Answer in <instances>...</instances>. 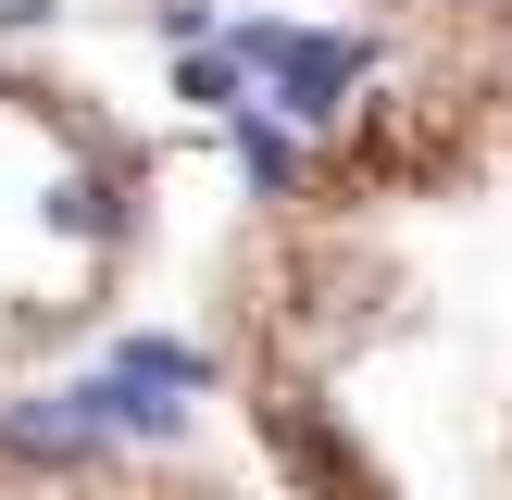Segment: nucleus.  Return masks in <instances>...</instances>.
<instances>
[{
  "label": "nucleus",
  "instance_id": "f257e3e1",
  "mask_svg": "<svg viewBox=\"0 0 512 500\" xmlns=\"http://www.w3.org/2000/svg\"><path fill=\"white\" fill-rule=\"evenodd\" d=\"M263 425H275V463H288L300 488H325V500H388V488H375V463H363V450H350L338 425L313 413V400H275Z\"/></svg>",
  "mask_w": 512,
  "mask_h": 500
},
{
  "label": "nucleus",
  "instance_id": "7ed1b4c3",
  "mask_svg": "<svg viewBox=\"0 0 512 500\" xmlns=\"http://www.w3.org/2000/svg\"><path fill=\"white\" fill-rule=\"evenodd\" d=\"M463 13H475V0H463Z\"/></svg>",
  "mask_w": 512,
  "mask_h": 500
},
{
  "label": "nucleus",
  "instance_id": "f03ea898",
  "mask_svg": "<svg viewBox=\"0 0 512 500\" xmlns=\"http://www.w3.org/2000/svg\"><path fill=\"white\" fill-rule=\"evenodd\" d=\"M288 113H338V88L363 75V38H288Z\"/></svg>",
  "mask_w": 512,
  "mask_h": 500
}]
</instances>
